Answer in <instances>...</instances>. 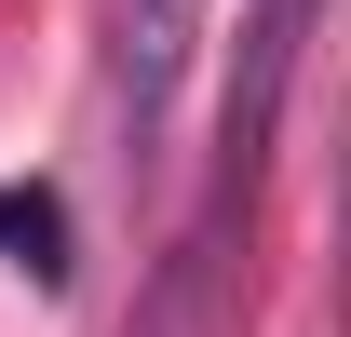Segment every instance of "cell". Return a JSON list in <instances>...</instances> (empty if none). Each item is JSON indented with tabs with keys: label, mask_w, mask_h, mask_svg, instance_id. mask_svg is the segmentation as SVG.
Wrapping results in <instances>:
<instances>
[{
	"label": "cell",
	"mask_w": 351,
	"mask_h": 337,
	"mask_svg": "<svg viewBox=\"0 0 351 337\" xmlns=\"http://www.w3.org/2000/svg\"><path fill=\"white\" fill-rule=\"evenodd\" d=\"M203 14L217 0H108V122H122V162L162 149V108L203 54Z\"/></svg>",
	"instance_id": "obj_1"
},
{
	"label": "cell",
	"mask_w": 351,
	"mask_h": 337,
	"mask_svg": "<svg viewBox=\"0 0 351 337\" xmlns=\"http://www.w3.org/2000/svg\"><path fill=\"white\" fill-rule=\"evenodd\" d=\"M0 256L27 284H68V203L54 189H0Z\"/></svg>",
	"instance_id": "obj_2"
}]
</instances>
